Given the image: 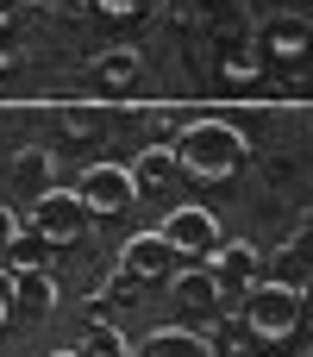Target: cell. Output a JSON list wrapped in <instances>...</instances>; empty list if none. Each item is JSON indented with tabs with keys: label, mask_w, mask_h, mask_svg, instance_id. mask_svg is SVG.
Here are the masks:
<instances>
[{
	"label": "cell",
	"mask_w": 313,
	"mask_h": 357,
	"mask_svg": "<svg viewBox=\"0 0 313 357\" xmlns=\"http://www.w3.org/2000/svg\"><path fill=\"white\" fill-rule=\"evenodd\" d=\"M169 151H176V169L188 182H232L251 163V138L226 119H188Z\"/></svg>",
	"instance_id": "cell-1"
},
{
	"label": "cell",
	"mask_w": 313,
	"mask_h": 357,
	"mask_svg": "<svg viewBox=\"0 0 313 357\" xmlns=\"http://www.w3.org/2000/svg\"><path fill=\"white\" fill-rule=\"evenodd\" d=\"M301 289L295 282H270V276H257V282H245V301H238V326L257 339V345H289L295 333H301Z\"/></svg>",
	"instance_id": "cell-2"
},
{
	"label": "cell",
	"mask_w": 313,
	"mask_h": 357,
	"mask_svg": "<svg viewBox=\"0 0 313 357\" xmlns=\"http://www.w3.org/2000/svg\"><path fill=\"white\" fill-rule=\"evenodd\" d=\"M75 195H82L88 220H119V213H132V201H138L125 163H88L82 182H75Z\"/></svg>",
	"instance_id": "cell-3"
},
{
	"label": "cell",
	"mask_w": 313,
	"mask_h": 357,
	"mask_svg": "<svg viewBox=\"0 0 313 357\" xmlns=\"http://www.w3.org/2000/svg\"><path fill=\"white\" fill-rule=\"evenodd\" d=\"M157 232L169 238V251H176L182 264H207V257L226 245V232H220V220H213L207 207H176Z\"/></svg>",
	"instance_id": "cell-4"
},
{
	"label": "cell",
	"mask_w": 313,
	"mask_h": 357,
	"mask_svg": "<svg viewBox=\"0 0 313 357\" xmlns=\"http://www.w3.org/2000/svg\"><path fill=\"white\" fill-rule=\"evenodd\" d=\"M169 295H176V307L188 314V320H220L226 314V282L213 276V264H182L176 276H169Z\"/></svg>",
	"instance_id": "cell-5"
},
{
	"label": "cell",
	"mask_w": 313,
	"mask_h": 357,
	"mask_svg": "<svg viewBox=\"0 0 313 357\" xmlns=\"http://www.w3.org/2000/svg\"><path fill=\"white\" fill-rule=\"evenodd\" d=\"M31 232H44L50 245H75V238L88 232V207H82V195H75V188H50V195H38V201H31Z\"/></svg>",
	"instance_id": "cell-6"
},
{
	"label": "cell",
	"mask_w": 313,
	"mask_h": 357,
	"mask_svg": "<svg viewBox=\"0 0 313 357\" xmlns=\"http://www.w3.org/2000/svg\"><path fill=\"white\" fill-rule=\"evenodd\" d=\"M119 270H125V276H138V282H169V276L182 270V257L169 251V238H163V232H132V238H125V251H119Z\"/></svg>",
	"instance_id": "cell-7"
},
{
	"label": "cell",
	"mask_w": 313,
	"mask_h": 357,
	"mask_svg": "<svg viewBox=\"0 0 313 357\" xmlns=\"http://www.w3.org/2000/svg\"><path fill=\"white\" fill-rule=\"evenodd\" d=\"M257 38H264V50H270L276 63H301V56L313 50V25L301 19V13H270Z\"/></svg>",
	"instance_id": "cell-8"
},
{
	"label": "cell",
	"mask_w": 313,
	"mask_h": 357,
	"mask_svg": "<svg viewBox=\"0 0 313 357\" xmlns=\"http://www.w3.org/2000/svg\"><path fill=\"white\" fill-rule=\"evenodd\" d=\"M13 182H19L25 201L50 195V188H56V163H50V151H44V144H19V151H13Z\"/></svg>",
	"instance_id": "cell-9"
},
{
	"label": "cell",
	"mask_w": 313,
	"mask_h": 357,
	"mask_svg": "<svg viewBox=\"0 0 313 357\" xmlns=\"http://www.w3.org/2000/svg\"><path fill=\"white\" fill-rule=\"evenodd\" d=\"M176 176H182V169H176V151H169V144H151V151L132 163V188H138V201L176 188Z\"/></svg>",
	"instance_id": "cell-10"
},
{
	"label": "cell",
	"mask_w": 313,
	"mask_h": 357,
	"mask_svg": "<svg viewBox=\"0 0 313 357\" xmlns=\"http://www.w3.org/2000/svg\"><path fill=\"white\" fill-rule=\"evenodd\" d=\"M207 264H213V276H220V282H257V276H264V251H257V245H245V238H226Z\"/></svg>",
	"instance_id": "cell-11"
},
{
	"label": "cell",
	"mask_w": 313,
	"mask_h": 357,
	"mask_svg": "<svg viewBox=\"0 0 313 357\" xmlns=\"http://www.w3.org/2000/svg\"><path fill=\"white\" fill-rule=\"evenodd\" d=\"M0 264H6L13 276H25V270H50V238H44V232H31V226H19V232H13V245L0 251Z\"/></svg>",
	"instance_id": "cell-12"
},
{
	"label": "cell",
	"mask_w": 313,
	"mask_h": 357,
	"mask_svg": "<svg viewBox=\"0 0 313 357\" xmlns=\"http://www.w3.org/2000/svg\"><path fill=\"white\" fill-rule=\"evenodd\" d=\"M138 357H213V351H207V339L188 333V326H157V333L138 345Z\"/></svg>",
	"instance_id": "cell-13"
},
{
	"label": "cell",
	"mask_w": 313,
	"mask_h": 357,
	"mask_svg": "<svg viewBox=\"0 0 313 357\" xmlns=\"http://www.w3.org/2000/svg\"><path fill=\"white\" fill-rule=\"evenodd\" d=\"M13 307H19V314H50V307H56V276H50V270L13 276Z\"/></svg>",
	"instance_id": "cell-14"
},
{
	"label": "cell",
	"mask_w": 313,
	"mask_h": 357,
	"mask_svg": "<svg viewBox=\"0 0 313 357\" xmlns=\"http://www.w3.org/2000/svg\"><path fill=\"white\" fill-rule=\"evenodd\" d=\"M94 75H100L107 88H132V82L144 75V56H138L132 44H113V50H100V56H94Z\"/></svg>",
	"instance_id": "cell-15"
},
{
	"label": "cell",
	"mask_w": 313,
	"mask_h": 357,
	"mask_svg": "<svg viewBox=\"0 0 313 357\" xmlns=\"http://www.w3.org/2000/svg\"><path fill=\"white\" fill-rule=\"evenodd\" d=\"M201 339H207V351H213V357H251V345H257V339H251L238 320H226V314H220V320H207V333H201Z\"/></svg>",
	"instance_id": "cell-16"
},
{
	"label": "cell",
	"mask_w": 313,
	"mask_h": 357,
	"mask_svg": "<svg viewBox=\"0 0 313 357\" xmlns=\"http://www.w3.org/2000/svg\"><path fill=\"white\" fill-rule=\"evenodd\" d=\"M75 351H82V357H132V345L113 333V320H100V326H88V333H82V345H75Z\"/></svg>",
	"instance_id": "cell-17"
},
{
	"label": "cell",
	"mask_w": 313,
	"mask_h": 357,
	"mask_svg": "<svg viewBox=\"0 0 313 357\" xmlns=\"http://www.w3.org/2000/svg\"><path fill=\"white\" fill-rule=\"evenodd\" d=\"M94 301H107V307H132L138 301V276H125V270H113L100 289H94Z\"/></svg>",
	"instance_id": "cell-18"
},
{
	"label": "cell",
	"mask_w": 313,
	"mask_h": 357,
	"mask_svg": "<svg viewBox=\"0 0 313 357\" xmlns=\"http://www.w3.org/2000/svg\"><path fill=\"white\" fill-rule=\"evenodd\" d=\"M220 69H226L232 82H257V56H245V50H232V56H220Z\"/></svg>",
	"instance_id": "cell-19"
},
{
	"label": "cell",
	"mask_w": 313,
	"mask_h": 357,
	"mask_svg": "<svg viewBox=\"0 0 313 357\" xmlns=\"http://www.w3.org/2000/svg\"><path fill=\"white\" fill-rule=\"evenodd\" d=\"M94 13H107V19H132V13H144L151 0H88Z\"/></svg>",
	"instance_id": "cell-20"
},
{
	"label": "cell",
	"mask_w": 313,
	"mask_h": 357,
	"mask_svg": "<svg viewBox=\"0 0 313 357\" xmlns=\"http://www.w3.org/2000/svg\"><path fill=\"white\" fill-rule=\"evenodd\" d=\"M19 307H13V270L0 264V333H6V320H13Z\"/></svg>",
	"instance_id": "cell-21"
},
{
	"label": "cell",
	"mask_w": 313,
	"mask_h": 357,
	"mask_svg": "<svg viewBox=\"0 0 313 357\" xmlns=\"http://www.w3.org/2000/svg\"><path fill=\"white\" fill-rule=\"evenodd\" d=\"M13 232H19V213H13V207H6V201H0V251H6V245H13Z\"/></svg>",
	"instance_id": "cell-22"
},
{
	"label": "cell",
	"mask_w": 313,
	"mask_h": 357,
	"mask_svg": "<svg viewBox=\"0 0 313 357\" xmlns=\"http://www.w3.org/2000/svg\"><path fill=\"white\" fill-rule=\"evenodd\" d=\"M13 19H19V0H0V31H6Z\"/></svg>",
	"instance_id": "cell-23"
},
{
	"label": "cell",
	"mask_w": 313,
	"mask_h": 357,
	"mask_svg": "<svg viewBox=\"0 0 313 357\" xmlns=\"http://www.w3.org/2000/svg\"><path fill=\"white\" fill-rule=\"evenodd\" d=\"M301 314H313V276L301 282Z\"/></svg>",
	"instance_id": "cell-24"
},
{
	"label": "cell",
	"mask_w": 313,
	"mask_h": 357,
	"mask_svg": "<svg viewBox=\"0 0 313 357\" xmlns=\"http://www.w3.org/2000/svg\"><path fill=\"white\" fill-rule=\"evenodd\" d=\"M201 6H207V13H226V6H232V0H201Z\"/></svg>",
	"instance_id": "cell-25"
},
{
	"label": "cell",
	"mask_w": 313,
	"mask_h": 357,
	"mask_svg": "<svg viewBox=\"0 0 313 357\" xmlns=\"http://www.w3.org/2000/svg\"><path fill=\"white\" fill-rule=\"evenodd\" d=\"M50 357H82V351H50Z\"/></svg>",
	"instance_id": "cell-26"
},
{
	"label": "cell",
	"mask_w": 313,
	"mask_h": 357,
	"mask_svg": "<svg viewBox=\"0 0 313 357\" xmlns=\"http://www.w3.org/2000/svg\"><path fill=\"white\" fill-rule=\"evenodd\" d=\"M307 357H313V351H307Z\"/></svg>",
	"instance_id": "cell-27"
}]
</instances>
